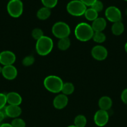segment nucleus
<instances>
[{
  "instance_id": "obj_9",
  "label": "nucleus",
  "mask_w": 127,
  "mask_h": 127,
  "mask_svg": "<svg viewBox=\"0 0 127 127\" xmlns=\"http://www.w3.org/2000/svg\"><path fill=\"white\" fill-rule=\"evenodd\" d=\"M93 120L97 126L100 127H104L108 124L109 120V114L107 111L100 109L95 114Z\"/></svg>"
},
{
  "instance_id": "obj_4",
  "label": "nucleus",
  "mask_w": 127,
  "mask_h": 127,
  "mask_svg": "<svg viewBox=\"0 0 127 127\" xmlns=\"http://www.w3.org/2000/svg\"><path fill=\"white\" fill-rule=\"evenodd\" d=\"M67 11L73 16H81L84 15L87 10V6L80 0H72L67 5Z\"/></svg>"
},
{
  "instance_id": "obj_22",
  "label": "nucleus",
  "mask_w": 127,
  "mask_h": 127,
  "mask_svg": "<svg viewBox=\"0 0 127 127\" xmlns=\"http://www.w3.org/2000/svg\"><path fill=\"white\" fill-rule=\"evenodd\" d=\"M87 119L83 115H78L74 119V125L77 127H85Z\"/></svg>"
},
{
  "instance_id": "obj_5",
  "label": "nucleus",
  "mask_w": 127,
  "mask_h": 127,
  "mask_svg": "<svg viewBox=\"0 0 127 127\" xmlns=\"http://www.w3.org/2000/svg\"><path fill=\"white\" fill-rule=\"evenodd\" d=\"M70 32L71 30L69 26L62 21L56 22L52 27V34L59 39L68 37Z\"/></svg>"
},
{
  "instance_id": "obj_33",
  "label": "nucleus",
  "mask_w": 127,
  "mask_h": 127,
  "mask_svg": "<svg viewBox=\"0 0 127 127\" xmlns=\"http://www.w3.org/2000/svg\"><path fill=\"white\" fill-rule=\"evenodd\" d=\"M1 127H12L11 124H8V123H4V124H2Z\"/></svg>"
},
{
  "instance_id": "obj_11",
  "label": "nucleus",
  "mask_w": 127,
  "mask_h": 127,
  "mask_svg": "<svg viewBox=\"0 0 127 127\" xmlns=\"http://www.w3.org/2000/svg\"><path fill=\"white\" fill-rule=\"evenodd\" d=\"M2 76L7 80H13L17 77V70L16 67L12 65L4 66L2 69Z\"/></svg>"
},
{
  "instance_id": "obj_2",
  "label": "nucleus",
  "mask_w": 127,
  "mask_h": 127,
  "mask_svg": "<svg viewBox=\"0 0 127 127\" xmlns=\"http://www.w3.org/2000/svg\"><path fill=\"white\" fill-rule=\"evenodd\" d=\"M43 84L48 91L52 93H59L62 91L64 82L57 76L49 75L45 78Z\"/></svg>"
},
{
  "instance_id": "obj_3",
  "label": "nucleus",
  "mask_w": 127,
  "mask_h": 127,
  "mask_svg": "<svg viewBox=\"0 0 127 127\" xmlns=\"http://www.w3.org/2000/svg\"><path fill=\"white\" fill-rule=\"evenodd\" d=\"M54 42L52 38L44 35L36 42V50L37 54L44 57L49 55L52 52Z\"/></svg>"
},
{
  "instance_id": "obj_19",
  "label": "nucleus",
  "mask_w": 127,
  "mask_h": 127,
  "mask_svg": "<svg viewBox=\"0 0 127 127\" xmlns=\"http://www.w3.org/2000/svg\"><path fill=\"white\" fill-rule=\"evenodd\" d=\"M71 42L70 40L68 37H66V38H63L59 39L57 43V47H58L59 49L61 50L62 51H65L67 49H68L70 46Z\"/></svg>"
},
{
  "instance_id": "obj_30",
  "label": "nucleus",
  "mask_w": 127,
  "mask_h": 127,
  "mask_svg": "<svg viewBox=\"0 0 127 127\" xmlns=\"http://www.w3.org/2000/svg\"><path fill=\"white\" fill-rule=\"evenodd\" d=\"M121 100L124 104L127 105V88L122 91L121 94Z\"/></svg>"
},
{
  "instance_id": "obj_36",
  "label": "nucleus",
  "mask_w": 127,
  "mask_h": 127,
  "mask_svg": "<svg viewBox=\"0 0 127 127\" xmlns=\"http://www.w3.org/2000/svg\"><path fill=\"white\" fill-rule=\"evenodd\" d=\"M67 127H75L74 125H70V126H68Z\"/></svg>"
},
{
  "instance_id": "obj_26",
  "label": "nucleus",
  "mask_w": 127,
  "mask_h": 127,
  "mask_svg": "<svg viewBox=\"0 0 127 127\" xmlns=\"http://www.w3.org/2000/svg\"><path fill=\"white\" fill-rule=\"evenodd\" d=\"M35 62V58L33 56L28 55L22 59V64L24 66H30L32 65Z\"/></svg>"
},
{
  "instance_id": "obj_16",
  "label": "nucleus",
  "mask_w": 127,
  "mask_h": 127,
  "mask_svg": "<svg viewBox=\"0 0 127 127\" xmlns=\"http://www.w3.org/2000/svg\"><path fill=\"white\" fill-rule=\"evenodd\" d=\"M113 104L112 99L108 96H103L98 100V107L101 110L108 111L111 109Z\"/></svg>"
},
{
  "instance_id": "obj_10",
  "label": "nucleus",
  "mask_w": 127,
  "mask_h": 127,
  "mask_svg": "<svg viewBox=\"0 0 127 127\" xmlns=\"http://www.w3.org/2000/svg\"><path fill=\"white\" fill-rule=\"evenodd\" d=\"M16 55L11 51L5 50L0 53V64L4 66L12 65L16 62Z\"/></svg>"
},
{
  "instance_id": "obj_21",
  "label": "nucleus",
  "mask_w": 127,
  "mask_h": 127,
  "mask_svg": "<svg viewBox=\"0 0 127 127\" xmlns=\"http://www.w3.org/2000/svg\"><path fill=\"white\" fill-rule=\"evenodd\" d=\"M85 17L87 19L88 21H92L96 19L97 17H98V12H97V11H95L93 9H92V7H90V8L87 9V10L85 11V12L84 14Z\"/></svg>"
},
{
  "instance_id": "obj_18",
  "label": "nucleus",
  "mask_w": 127,
  "mask_h": 127,
  "mask_svg": "<svg viewBox=\"0 0 127 127\" xmlns=\"http://www.w3.org/2000/svg\"><path fill=\"white\" fill-rule=\"evenodd\" d=\"M51 14V9L46 7H42L37 11L36 16H37V17L39 19L44 21V20L47 19L50 17Z\"/></svg>"
},
{
  "instance_id": "obj_28",
  "label": "nucleus",
  "mask_w": 127,
  "mask_h": 127,
  "mask_svg": "<svg viewBox=\"0 0 127 127\" xmlns=\"http://www.w3.org/2000/svg\"><path fill=\"white\" fill-rule=\"evenodd\" d=\"M92 9L95 10V11H97V12H101V11L103 10V2H102L100 0H97L96 1L92 6H90Z\"/></svg>"
},
{
  "instance_id": "obj_17",
  "label": "nucleus",
  "mask_w": 127,
  "mask_h": 127,
  "mask_svg": "<svg viewBox=\"0 0 127 127\" xmlns=\"http://www.w3.org/2000/svg\"><path fill=\"white\" fill-rule=\"evenodd\" d=\"M112 33L115 35H120L125 31V26L122 21H118L113 24L111 28Z\"/></svg>"
},
{
  "instance_id": "obj_15",
  "label": "nucleus",
  "mask_w": 127,
  "mask_h": 127,
  "mask_svg": "<svg viewBox=\"0 0 127 127\" xmlns=\"http://www.w3.org/2000/svg\"><path fill=\"white\" fill-rule=\"evenodd\" d=\"M94 32H103L107 27V21L103 17H97L91 25Z\"/></svg>"
},
{
  "instance_id": "obj_27",
  "label": "nucleus",
  "mask_w": 127,
  "mask_h": 127,
  "mask_svg": "<svg viewBox=\"0 0 127 127\" xmlns=\"http://www.w3.org/2000/svg\"><path fill=\"white\" fill-rule=\"evenodd\" d=\"M41 2L44 7L52 9L57 5L58 0H41Z\"/></svg>"
},
{
  "instance_id": "obj_23",
  "label": "nucleus",
  "mask_w": 127,
  "mask_h": 127,
  "mask_svg": "<svg viewBox=\"0 0 127 127\" xmlns=\"http://www.w3.org/2000/svg\"><path fill=\"white\" fill-rule=\"evenodd\" d=\"M92 39L96 43H102L106 40V35L103 32H94Z\"/></svg>"
},
{
  "instance_id": "obj_35",
  "label": "nucleus",
  "mask_w": 127,
  "mask_h": 127,
  "mask_svg": "<svg viewBox=\"0 0 127 127\" xmlns=\"http://www.w3.org/2000/svg\"><path fill=\"white\" fill-rule=\"evenodd\" d=\"M2 68L1 66H0V74L2 73Z\"/></svg>"
},
{
  "instance_id": "obj_14",
  "label": "nucleus",
  "mask_w": 127,
  "mask_h": 127,
  "mask_svg": "<svg viewBox=\"0 0 127 127\" xmlns=\"http://www.w3.org/2000/svg\"><path fill=\"white\" fill-rule=\"evenodd\" d=\"M7 103L9 105H19L22 103V97L16 92H10L6 94Z\"/></svg>"
},
{
  "instance_id": "obj_1",
  "label": "nucleus",
  "mask_w": 127,
  "mask_h": 127,
  "mask_svg": "<svg viewBox=\"0 0 127 127\" xmlns=\"http://www.w3.org/2000/svg\"><path fill=\"white\" fill-rule=\"evenodd\" d=\"M74 33L78 40L80 42H87L92 39L94 31L90 25L86 22H80L76 26Z\"/></svg>"
},
{
  "instance_id": "obj_34",
  "label": "nucleus",
  "mask_w": 127,
  "mask_h": 127,
  "mask_svg": "<svg viewBox=\"0 0 127 127\" xmlns=\"http://www.w3.org/2000/svg\"><path fill=\"white\" fill-rule=\"evenodd\" d=\"M125 52H127V42L125 43Z\"/></svg>"
},
{
  "instance_id": "obj_6",
  "label": "nucleus",
  "mask_w": 127,
  "mask_h": 127,
  "mask_svg": "<svg viewBox=\"0 0 127 127\" xmlns=\"http://www.w3.org/2000/svg\"><path fill=\"white\" fill-rule=\"evenodd\" d=\"M7 11L12 17L17 18L22 15L23 12V3L21 0H11L7 4Z\"/></svg>"
},
{
  "instance_id": "obj_8",
  "label": "nucleus",
  "mask_w": 127,
  "mask_h": 127,
  "mask_svg": "<svg viewBox=\"0 0 127 127\" xmlns=\"http://www.w3.org/2000/svg\"><path fill=\"white\" fill-rule=\"evenodd\" d=\"M92 57L97 61L105 60L108 57V50L103 45H97L93 47L91 50Z\"/></svg>"
},
{
  "instance_id": "obj_20",
  "label": "nucleus",
  "mask_w": 127,
  "mask_h": 127,
  "mask_svg": "<svg viewBox=\"0 0 127 127\" xmlns=\"http://www.w3.org/2000/svg\"><path fill=\"white\" fill-rule=\"evenodd\" d=\"M74 90L75 87L73 84L72 83L67 82V83H64L61 92L62 94L67 96V95H71L74 92Z\"/></svg>"
},
{
  "instance_id": "obj_12",
  "label": "nucleus",
  "mask_w": 127,
  "mask_h": 127,
  "mask_svg": "<svg viewBox=\"0 0 127 127\" xmlns=\"http://www.w3.org/2000/svg\"><path fill=\"white\" fill-rule=\"evenodd\" d=\"M4 112L6 117L16 119L18 118L22 113V109L19 105H8L4 107Z\"/></svg>"
},
{
  "instance_id": "obj_31",
  "label": "nucleus",
  "mask_w": 127,
  "mask_h": 127,
  "mask_svg": "<svg viewBox=\"0 0 127 127\" xmlns=\"http://www.w3.org/2000/svg\"><path fill=\"white\" fill-rule=\"evenodd\" d=\"M87 6H91L97 0H80Z\"/></svg>"
},
{
  "instance_id": "obj_29",
  "label": "nucleus",
  "mask_w": 127,
  "mask_h": 127,
  "mask_svg": "<svg viewBox=\"0 0 127 127\" xmlns=\"http://www.w3.org/2000/svg\"><path fill=\"white\" fill-rule=\"evenodd\" d=\"M6 104H7L6 94L4 93H0V110L5 107Z\"/></svg>"
},
{
  "instance_id": "obj_25",
  "label": "nucleus",
  "mask_w": 127,
  "mask_h": 127,
  "mask_svg": "<svg viewBox=\"0 0 127 127\" xmlns=\"http://www.w3.org/2000/svg\"><path fill=\"white\" fill-rule=\"evenodd\" d=\"M12 127H26V122L20 118H16L12 120L11 123Z\"/></svg>"
},
{
  "instance_id": "obj_39",
  "label": "nucleus",
  "mask_w": 127,
  "mask_h": 127,
  "mask_svg": "<svg viewBox=\"0 0 127 127\" xmlns=\"http://www.w3.org/2000/svg\"><path fill=\"white\" fill-rule=\"evenodd\" d=\"M125 1H127V0H125Z\"/></svg>"
},
{
  "instance_id": "obj_38",
  "label": "nucleus",
  "mask_w": 127,
  "mask_h": 127,
  "mask_svg": "<svg viewBox=\"0 0 127 127\" xmlns=\"http://www.w3.org/2000/svg\"><path fill=\"white\" fill-rule=\"evenodd\" d=\"M1 125H2V123H0V127H1Z\"/></svg>"
},
{
  "instance_id": "obj_7",
  "label": "nucleus",
  "mask_w": 127,
  "mask_h": 127,
  "mask_svg": "<svg viewBox=\"0 0 127 127\" xmlns=\"http://www.w3.org/2000/svg\"><path fill=\"white\" fill-rule=\"evenodd\" d=\"M105 14L107 19L113 23L121 21L122 19V15L121 11L116 6H111L107 7L105 12Z\"/></svg>"
},
{
  "instance_id": "obj_13",
  "label": "nucleus",
  "mask_w": 127,
  "mask_h": 127,
  "mask_svg": "<svg viewBox=\"0 0 127 127\" xmlns=\"http://www.w3.org/2000/svg\"><path fill=\"white\" fill-rule=\"evenodd\" d=\"M68 102V99L67 95L63 94H58L55 97L53 100V105L56 109L61 110L65 107Z\"/></svg>"
},
{
  "instance_id": "obj_24",
  "label": "nucleus",
  "mask_w": 127,
  "mask_h": 127,
  "mask_svg": "<svg viewBox=\"0 0 127 127\" xmlns=\"http://www.w3.org/2000/svg\"><path fill=\"white\" fill-rule=\"evenodd\" d=\"M31 35H32V38L36 40H38L39 39L42 38L44 35V32L42 31V29H41L39 28H36L32 30Z\"/></svg>"
},
{
  "instance_id": "obj_32",
  "label": "nucleus",
  "mask_w": 127,
  "mask_h": 127,
  "mask_svg": "<svg viewBox=\"0 0 127 127\" xmlns=\"http://www.w3.org/2000/svg\"><path fill=\"white\" fill-rule=\"evenodd\" d=\"M6 117V115L4 112V107L3 109L0 110V123H2V122Z\"/></svg>"
},
{
  "instance_id": "obj_40",
  "label": "nucleus",
  "mask_w": 127,
  "mask_h": 127,
  "mask_svg": "<svg viewBox=\"0 0 127 127\" xmlns=\"http://www.w3.org/2000/svg\"><path fill=\"white\" fill-rule=\"evenodd\" d=\"M9 1H11V0H9Z\"/></svg>"
},
{
  "instance_id": "obj_37",
  "label": "nucleus",
  "mask_w": 127,
  "mask_h": 127,
  "mask_svg": "<svg viewBox=\"0 0 127 127\" xmlns=\"http://www.w3.org/2000/svg\"><path fill=\"white\" fill-rule=\"evenodd\" d=\"M125 14H126V15L127 16V8L126 9V10H125Z\"/></svg>"
}]
</instances>
